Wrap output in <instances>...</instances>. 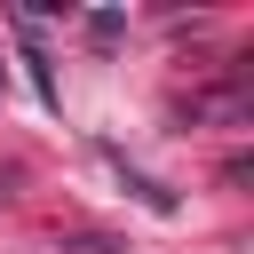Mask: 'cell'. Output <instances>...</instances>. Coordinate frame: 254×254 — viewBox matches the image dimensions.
Listing matches in <instances>:
<instances>
[{
    "mask_svg": "<svg viewBox=\"0 0 254 254\" xmlns=\"http://www.w3.org/2000/svg\"><path fill=\"white\" fill-rule=\"evenodd\" d=\"M0 87H8V71H0Z\"/></svg>",
    "mask_w": 254,
    "mask_h": 254,
    "instance_id": "obj_2",
    "label": "cell"
},
{
    "mask_svg": "<svg viewBox=\"0 0 254 254\" xmlns=\"http://www.w3.org/2000/svg\"><path fill=\"white\" fill-rule=\"evenodd\" d=\"M119 32H127L119 8H95V16H87V40H119Z\"/></svg>",
    "mask_w": 254,
    "mask_h": 254,
    "instance_id": "obj_1",
    "label": "cell"
}]
</instances>
